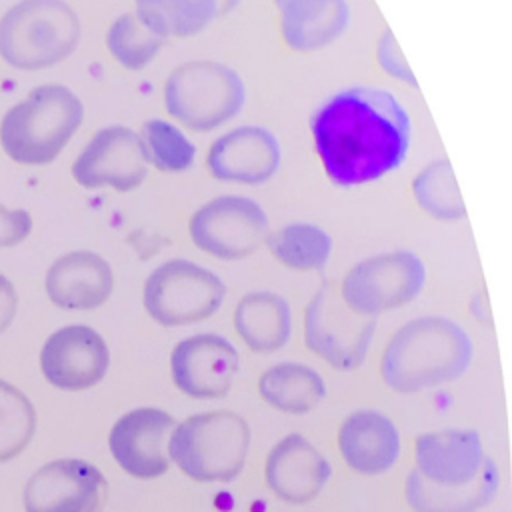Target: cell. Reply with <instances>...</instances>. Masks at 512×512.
<instances>
[{"mask_svg":"<svg viewBox=\"0 0 512 512\" xmlns=\"http://www.w3.org/2000/svg\"><path fill=\"white\" fill-rule=\"evenodd\" d=\"M316 154L328 180L362 186L400 168L412 140L410 116L382 88L354 86L328 98L310 120Z\"/></svg>","mask_w":512,"mask_h":512,"instance_id":"1","label":"cell"},{"mask_svg":"<svg viewBox=\"0 0 512 512\" xmlns=\"http://www.w3.org/2000/svg\"><path fill=\"white\" fill-rule=\"evenodd\" d=\"M416 468L404 496L414 512H476L500 486L498 466L484 456L474 430H444L416 438Z\"/></svg>","mask_w":512,"mask_h":512,"instance_id":"2","label":"cell"},{"mask_svg":"<svg viewBox=\"0 0 512 512\" xmlns=\"http://www.w3.org/2000/svg\"><path fill=\"white\" fill-rule=\"evenodd\" d=\"M472 360L466 330L444 316H422L400 326L388 340L380 374L388 388L414 394L460 378Z\"/></svg>","mask_w":512,"mask_h":512,"instance_id":"3","label":"cell"},{"mask_svg":"<svg viewBox=\"0 0 512 512\" xmlns=\"http://www.w3.org/2000/svg\"><path fill=\"white\" fill-rule=\"evenodd\" d=\"M84 118L82 100L62 84L34 88L0 122V144L18 164H50Z\"/></svg>","mask_w":512,"mask_h":512,"instance_id":"4","label":"cell"},{"mask_svg":"<svg viewBox=\"0 0 512 512\" xmlns=\"http://www.w3.org/2000/svg\"><path fill=\"white\" fill-rule=\"evenodd\" d=\"M80 42V18L64 0H20L0 20V56L18 70L50 68Z\"/></svg>","mask_w":512,"mask_h":512,"instance_id":"5","label":"cell"},{"mask_svg":"<svg viewBox=\"0 0 512 512\" xmlns=\"http://www.w3.org/2000/svg\"><path fill=\"white\" fill-rule=\"evenodd\" d=\"M250 428L228 410L194 414L174 426L168 442L170 460L196 482H230L246 462Z\"/></svg>","mask_w":512,"mask_h":512,"instance_id":"6","label":"cell"},{"mask_svg":"<svg viewBox=\"0 0 512 512\" xmlns=\"http://www.w3.org/2000/svg\"><path fill=\"white\" fill-rule=\"evenodd\" d=\"M162 98L180 126L210 132L242 112L246 88L234 68L218 60H190L168 74Z\"/></svg>","mask_w":512,"mask_h":512,"instance_id":"7","label":"cell"},{"mask_svg":"<svg viewBox=\"0 0 512 512\" xmlns=\"http://www.w3.org/2000/svg\"><path fill=\"white\" fill-rule=\"evenodd\" d=\"M226 286L212 270L172 258L156 266L144 280L142 304L160 326H188L210 318L222 306Z\"/></svg>","mask_w":512,"mask_h":512,"instance_id":"8","label":"cell"},{"mask_svg":"<svg viewBox=\"0 0 512 512\" xmlns=\"http://www.w3.org/2000/svg\"><path fill=\"white\" fill-rule=\"evenodd\" d=\"M426 282V266L412 250H390L354 264L340 280L344 304L362 316L410 304Z\"/></svg>","mask_w":512,"mask_h":512,"instance_id":"9","label":"cell"},{"mask_svg":"<svg viewBox=\"0 0 512 512\" xmlns=\"http://www.w3.org/2000/svg\"><path fill=\"white\" fill-rule=\"evenodd\" d=\"M376 318L350 310L332 282H324L310 298L304 314V342L310 352L340 372L362 366Z\"/></svg>","mask_w":512,"mask_h":512,"instance_id":"10","label":"cell"},{"mask_svg":"<svg viewBox=\"0 0 512 512\" xmlns=\"http://www.w3.org/2000/svg\"><path fill=\"white\" fill-rule=\"evenodd\" d=\"M270 232L264 208L248 196L222 194L198 206L188 220L194 246L218 260H242L254 254Z\"/></svg>","mask_w":512,"mask_h":512,"instance_id":"11","label":"cell"},{"mask_svg":"<svg viewBox=\"0 0 512 512\" xmlns=\"http://www.w3.org/2000/svg\"><path fill=\"white\" fill-rule=\"evenodd\" d=\"M26 512H102L108 482L90 462L60 458L40 466L24 484Z\"/></svg>","mask_w":512,"mask_h":512,"instance_id":"12","label":"cell"},{"mask_svg":"<svg viewBox=\"0 0 512 512\" xmlns=\"http://www.w3.org/2000/svg\"><path fill=\"white\" fill-rule=\"evenodd\" d=\"M148 168L138 132L128 126H106L76 156L72 176L88 190L130 192L144 184Z\"/></svg>","mask_w":512,"mask_h":512,"instance_id":"13","label":"cell"},{"mask_svg":"<svg viewBox=\"0 0 512 512\" xmlns=\"http://www.w3.org/2000/svg\"><path fill=\"white\" fill-rule=\"evenodd\" d=\"M108 366L110 352L104 338L84 324L58 328L40 350V370L60 390L92 388L106 376Z\"/></svg>","mask_w":512,"mask_h":512,"instance_id":"14","label":"cell"},{"mask_svg":"<svg viewBox=\"0 0 512 512\" xmlns=\"http://www.w3.org/2000/svg\"><path fill=\"white\" fill-rule=\"evenodd\" d=\"M174 426V418L164 410L136 408L116 420L108 434V448L130 476L158 478L170 466L168 442Z\"/></svg>","mask_w":512,"mask_h":512,"instance_id":"15","label":"cell"},{"mask_svg":"<svg viewBox=\"0 0 512 512\" xmlns=\"http://www.w3.org/2000/svg\"><path fill=\"white\" fill-rule=\"evenodd\" d=\"M282 148L278 138L264 126L244 124L220 134L208 148L206 166L220 182L258 186L268 182L280 168Z\"/></svg>","mask_w":512,"mask_h":512,"instance_id":"16","label":"cell"},{"mask_svg":"<svg viewBox=\"0 0 512 512\" xmlns=\"http://www.w3.org/2000/svg\"><path fill=\"white\" fill-rule=\"evenodd\" d=\"M236 348L218 334H196L178 342L170 356L172 380L192 398H220L238 372Z\"/></svg>","mask_w":512,"mask_h":512,"instance_id":"17","label":"cell"},{"mask_svg":"<svg viewBox=\"0 0 512 512\" xmlns=\"http://www.w3.org/2000/svg\"><path fill=\"white\" fill-rule=\"evenodd\" d=\"M332 468L328 460L300 434L282 438L266 458V484L288 504H306L314 500Z\"/></svg>","mask_w":512,"mask_h":512,"instance_id":"18","label":"cell"},{"mask_svg":"<svg viewBox=\"0 0 512 512\" xmlns=\"http://www.w3.org/2000/svg\"><path fill=\"white\" fill-rule=\"evenodd\" d=\"M44 286L50 302L58 308L92 310L110 298L114 272L100 254L74 250L52 262Z\"/></svg>","mask_w":512,"mask_h":512,"instance_id":"19","label":"cell"},{"mask_svg":"<svg viewBox=\"0 0 512 512\" xmlns=\"http://www.w3.org/2000/svg\"><path fill=\"white\" fill-rule=\"evenodd\" d=\"M338 448L352 470L374 476L390 470L398 460L400 434L388 416L358 410L342 422Z\"/></svg>","mask_w":512,"mask_h":512,"instance_id":"20","label":"cell"},{"mask_svg":"<svg viewBox=\"0 0 512 512\" xmlns=\"http://www.w3.org/2000/svg\"><path fill=\"white\" fill-rule=\"evenodd\" d=\"M278 8L282 38L296 52L326 48L350 24L346 0H284Z\"/></svg>","mask_w":512,"mask_h":512,"instance_id":"21","label":"cell"},{"mask_svg":"<svg viewBox=\"0 0 512 512\" xmlns=\"http://www.w3.org/2000/svg\"><path fill=\"white\" fill-rule=\"evenodd\" d=\"M232 320L244 344L258 354L284 348L292 334L290 304L268 290L244 294L234 308Z\"/></svg>","mask_w":512,"mask_h":512,"instance_id":"22","label":"cell"},{"mask_svg":"<svg viewBox=\"0 0 512 512\" xmlns=\"http://www.w3.org/2000/svg\"><path fill=\"white\" fill-rule=\"evenodd\" d=\"M258 392L266 404L280 412L304 414L322 402L326 386L310 366L282 362L260 376Z\"/></svg>","mask_w":512,"mask_h":512,"instance_id":"23","label":"cell"},{"mask_svg":"<svg viewBox=\"0 0 512 512\" xmlns=\"http://www.w3.org/2000/svg\"><path fill=\"white\" fill-rule=\"evenodd\" d=\"M266 248L286 268L298 272L322 270L332 256V238L310 222L284 224L266 236Z\"/></svg>","mask_w":512,"mask_h":512,"instance_id":"24","label":"cell"},{"mask_svg":"<svg viewBox=\"0 0 512 512\" xmlns=\"http://www.w3.org/2000/svg\"><path fill=\"white\" fill-rule=\"evenodd\" d=\"M136 14L160 36L188 38L218 18V0H134Z\"/></svg>","mask_w":512,"mask_h":512,"instance_id":"25","label":"cell"},{"mask_svg":"<svg viewBox=\"0 0 512 512\" xmlns=\"http://www.w3.org/2000/svg\"><path fill=\"white\" fill-rule=\"evenodd\" d=\"M410 188L416 204L430 218L442 222H456L466 218V206L448 160L438 158L426 164L412 178Z\"/></svg>","mask_w":512,"mask_h":512,"instance_id":"26","label":"cell"},{"mask_svg":"<svg viewBox=\"0 0 512 512\" xmlns=\"http://www.w3.org/2000/svg\"><path fill=\"white\" fill-rule=\"evenodd\" d=\"M166 38L152 30L136 12L120 14L106 32V48L126 70H142L164 48Z\"/></svg>","mask_w":512,"mask_h":512,"instance_id":"27","label":"cell"},{"mask_svg":"<svg viewBox=\"0 0 512 512\" xmlns=\"http://www.w3.org/2000/svg\"><path fill=\"white\" fill-rule=\"evenodd\" d=\"M140 142L148 166L166 174H180L192 168L196 146L178 124L162 118H150L142 124Z\"/></svg>","mask_w":512,"mask_h":512,"instance_id":"28","label":"cell"},{"mask_svg":"<svg viewBox=\"0 0 512 512\" xmlns=\"http://www.w3.org/2000/svg\"><path fill=\"white\" fill-rule=\"evenodd\" d=\"M36 410L28 396L0 378V462L16 458L32 440Z\"/></svg>","mask_w":512,"mask_h":512,"instance_id":"29","label":"cell"},{"mask_svg":"<svg viewBox=\"0 0 512 512\" xmlns=\"http://www.w3.org/2000/svg\"><path fill=\"white\" fill-rule=\"evenodd\" d=\"M376 58H378V64L382 66V70L386 74H390L392 78L396 80H402V82H408L412 86H416V78L412 76L410 72V66L406 64L396 40H394V34L390 28H386L378 40V46H376Z\"/></svg>","mask_w":512,"mask_h":512,"instance_id":"30","label":"cell"},{"mask_svg":"<svg viewBox=\"0 0 512 512\" xmlns=\"http://www.w3.org/2000/svg\"><path fill=\"white\" fill-rule=\"evenodd\" d=\"M32 230V218L26 210H8L0 204V248L20 244Z\"/></svg>","mask_w":512,"mask_h":512,"instance_id":"31","label":"cell"},{"mask_svg":"<svg viewBox=\"0 0 512 512\" xmlns=\"http://www.w3.org/2000/svg\"><path fill=\"white\" fill-rule=\"evenodd\" d=\"M16 304H18V298H16V290H14L12 282L4 274H0V334L14 320Z\"/></svg>","mask_w":512,"mask_h":512,"instance_id":"32","label":"cell"},{"mask_svg":"<svg viewBox=\"0 0 512 512\" xmlns=\"http://www.w3.org/2000/svg\"><path fill=\"white\" fill-rule=\"evenodd\" d=\"M470 310H472V314H474L478 320L490 324V306H488V298H486L484 292H482V294H476V296L472 298Z\"/></svg>","mask_w":512,"mask_h":512,"instance_id":"33","label":"cell"},{"mask_svg":"<svg viewBox=\"0 0 512 512\" xmlns=\"http://www.w3.org/2000/svg\"><path fill=\"white\" fill-rule=\"evenodd\" d=\"M242 0H218V18L230 14Z\"/></svg>","mask_w":512,"mask_h":512,"instance_id":"34","label":"cell"},{"mask_svg":"<svg viewBox=\"0 0 512 512\" xmlns=\"http://www.w3.org/2000/svg\"><path fill=\"white\" fill-rule=\"evenodd\" d=\"M282 2H284V0H274V4H276V6H280Z\"/></svg>","mask_w":512,"mask_h":512,"instance_id":"35","label":"cell"}]
</instances>
